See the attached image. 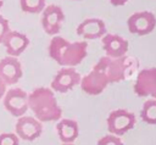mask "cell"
<instances>
[{"mask_svg":"<svg viewBox=\"0 0 156 145\" xmlns=\"http://www.w3.org/2000/svg\"><path fill=\"white\" fill-rule=\"evenodd\" d=\"M88 54L85 41H68L67 39L55 35L49 44V56L62 67H74L79 65Z\"/></svg>","mask_w":156,"mask_h":145,"instance_id":"6da1fadb","label":"cell"},{"mask_svg":"<svg viewBox=\"0 0 156 145\" xmlns=\"http://www.w3.org/2000/svg\"><path fill=\"white\" fill-rule=\"evenodd\" d=\"M28 108L33 111L40 123L58 121L62 116V110L50 88L40 87L34 89L28 95Z\"/></svg>","mask_w":156,"mask_h":145,"instance_id":"7a4b0ae2","label":"cell"},{"mask_svg":"<svg viewBox=\"0 0 156 145\" xmlns=\"http://www.w3.org/2000/svg\"><path fill=\"white\" fill-rule=\"evenodd\" d=\"M94 67L106 76L108 83H118L124 80L128 74L132 73V71L136 67V62L134 58L128 56H122L117 58L104 56L98 61Z\"/></svg>","mask_w":156,"mask_h":145,"instance_id":"3957f363","label":"cell"},{"mask_svg":"<svg viewBox=\"0 0 156 145\" xmlns=\"http://www.w3.org/2000/svg\"><path fill=\"white\" fill-rule=\"evenodd\" d=\"M135 122H136L135 115L123 108H118V110L110 112L106 119L108 132L116 136L124 135L127 132H129L135 126Z\"/></svg>","mask_w":156,"mask_h":145,"instance_id":"277c9868","label":"cell"},{"mask_svg":"<svg viewBox=\"0 0 156 145\" xmlns=\"http://www.w3.org/2000/svg\"><path fill=\"white\" fill-rule=\"evenodd\" d=\"M4 107L15 117H22L28 110V94L21 88L6 90L4 95Z\"/></svg>","mask_w":156,"mask_h":145,"instance_id":"5b68a950","label":"cell"},{"mask_svg":"<svg viewBox=\"0 0 156 145\" xmlns=\"http://www.w3.org/2000/svg\"><path fill=\"white\" fill-rule=\"evenodd\" d=\"M128 30L136 35H146L156 27V17L150 11H139L132 13L127 19Z\"/></svg>","mask_w":156,"mask_h":145,"instance_id":"8992f818","label":"cell"},{"mask_svg":"<svg viewBox=\"0 0 156 145\" xmlns=\"http://www.w3.org/2000/svg\"><path fill=\"white\" fill-rule=\"evenodd\" d=\"M133 89L134 93L140 97L151 96V99L156 100V67L139 71Z\"/></svg>","mask_w":156,"mask_h":145,"instance_id":"52a82bcc","label":"cell"},{"mask_svg":"<svg viewBox=\"0 0 156 145\" xmlns=\"http://www.w3.org/2000/svg\"><path fill=\"white\" fill-rule=\"evenodd\" d=\"M41 27L49 35H56L62 27L65 21V13L62 9L57 5H48L41 13Z\"/></svg>","mask_w":156,"mask_h":145,"instance_id":"ba28073f","label":"cell"},{"mask_svg":"<svg viewBox=\"0 0 156 145\" xmlns=\"http://www.w3.org/2000/svg\"><path fill=\"white\" fill-rule=\"evenodd\" d=\"M80 74L72 67H63L55 74L51 82V90L58 93H67L73 87L80 83Z\"/></svg>","mask_w":156,"mask_h":145,"instance_id":"9c48e42d","label":"cell"},{"mask_svg":"<svg viewBox=\"0 0 156 145\" xmlns=\"http://www.w3.org/2000/svg\"><path fill=\"white\" fill-rule=\"evenodd\" d=\"M15 129H16V135L20 139L27 140V141H33L41 135L43 126L34 117L22 116L16 122Z\"/></svg>","mask_w":156,"mask_h":145,"instance_id":"30bf717a","label":"cell"},{"mask_svg":"<svg viewBox=\"0 0 156 145\" xmlns=\"http://www.w3.org/2000/svg\"><path fill=\"white\" fill-rule=\"evenodd\" d=\"M108 84L110 83H108L106 76L101 71L96 69L95 67L87 76H84L80 79V83H79L80 89L88 95H99V94H101Z\"/></svg>","mask_w":156,"mask_h":145,"instance_id":"8fae6325","label":"cell"},{"mask_svg":"<svg viewBox=\"0 0 156 145\" xmlns=\"http://www.w3.org/2000/svg\"><path fill=\"white\" fill-rule=\"evenodd\" d=\"M22 77V66L17 57L6 56L0 60V80L5 85L17 83Z\"/></svg>","mask_w":156,"mask_h":145,"instance_id":"7c38bea8","label":"cell"},{"mask_svg":"<svg viewBox=\"0 0 156 145\" xmlns=\"http://www.w3.org/2000/svg\"><path fill=\"white\" fill-rule=\"evenodd\" d=\"M102 48L106 52V56L117 58V57L126 56L129 44L127 39H124L118 34L106 33L102 37Z\"/></svg>","mask_w":156,"mask_h":145,"instance_id":"4fadbf2b","label":"cell"},{"mask_svg":"<svg viewBox=\"0 0 156 145\" xmlns=\"http://www.w3.org/2000/svg\"><path fill=\"white\" fill-rule=\"evenodd\" d=\"M2 44L9 54V56H20L29 45V39L24 33L18 30H10L2 40Z\"/></svg>","mask_w":156,"mask_h":145,"instance_id":"5bb4252c","label":"cell"},{"mask_svg":"<svg viewBox=\"0 0 156 145\" xmlns=\"http://www.w3.org/2000/svg\"><path fill=\"white\" fill-rule=\"evenodd\" d=\"M106 33L105 22L100 18H85L77 27V34L85 39L102 38Z\"/></svg>","mask_w":156,"mask_h":145,"instance_id":"9a60e30c","label":"cell"},{"mask_svg":"<svg viewBox=\"0 0 156 145\" xmlns=\"http://www.w3.org/2000/svg\"><path fill=\"white\" fill-rule=\"evenodd\" d=\"M56 129L58 138L63 144H73V141L78 138L79 134L78 123L69 118H63L58 121Z\"/></svg>","mask_w":156,"mask_h":145,"instance_id":"2e32d148","label":"cell"},{"mask_svg":"<svg viewBox=\"0 0 156 145\" xmlns=\"http://www.w3.org/2000/svg\"><path fill=\"white\" fill-rule=\"evenodd\" d=\"M141 119L147 124H156V100H146L140 111Z\"/></svg>","mask_w":156,"mask_h":145,"instance_id":"e0dca14e","label":"cell"},{"mask_svg":"<svg viewBox=\"0 0 156 145\" xmlns=\"http://www.w3.org/2000/svg\"><path fill=\"white\" fill-rule=\"evenodd\" d=\"M20 6L27 13H39L45 9V0H20Z\"/></svg>","mask_w":156,"mask_h":145,"instance_id":"ac0fdd59","label":"cell"},{"mask_svg":"<svg viewBox=\"0 0 156 145\" xmlns=\"http://www.w3.org/2000/svg\"><path fill=\"white\" fill-rule=\"evenodd\" d=\"M20 138L16 133H2L0 134V145H18Z\"/></svg>","mask_w":156,"mask_h":145,"instance_id":"d6986e66","label":"cell"},{"mask_svg":"<svg viewBox=\"0 0 156 145\" xmlns=\"http://www.w3.org/2000/svg\"><path fill=\"white\" fill-rule=\"evenodd\" d=\"M98 145H124V144H123V141L119 139V136L108 134V135L102 136V138L98 141Z\"/></svg>","mask_w":156,"mask_h":145,"instance_id":"ffe728a7","label":"cell"},{"mask_svg":"<svg viewBox=\"0 0 156 145\" xmlns=\"http://www.w3.org/2000/svg\"><path fill=\"white\" fill-rule=\"evenodd\" d=\"M11 29H10V26H9V21L0 15V44H2L4 38L6 37V34Z\"/></svg>","mask_w":156,"mask_h":145,"instance_id":"44dd1931","label":"cell"},{"mask_svg":"<svg viewBox=\"0 0 156 145\" xmlns=\"http://www.w3.org/2000/svg\"><path fill=\"white\" fill-rule=\"evenodd\" d=\"M128 0H110V2L113 5V6H123Z\"/></svg>","mask_w":156,"mask_h":145,"instance_id":"7402d4cb","label":"cell"},{"mask_svg":"<svg viewBox=\"0 0 156 145\" xmlns=\"http://www.w3.org/2000/svg\"><path fill=\"white\" fill-rule=\"evenodd\" d=\"M5 93H6V85L0 80V99L5 95Z\"/></svg>","mask_w":156,"mask_h":145,"instance_id":"603a6c76","label":"cell"},{"mask_svg":"<svg viewBox=\"0 0 156 145\" xmlns=\"http://www.w3.org/2000/svg\"><path fill=\"white\" fill-rule=\"evenodd\" d=\"M2 5H4V1H2V0H0V10H1V7H2Z\"/></svg>","mask_w":156,"mask_h":145,"instance_id":"cb8c5ba5","label":"cell"},{"mask_svg":"<svg viewBox=\"0 0 156 145\" xmlns=\"http://www.w3.org/2000/svg\"><path fill=\"white\" fill-rule=\"evenodd\" d=\"M62 145H73V144H62Z\"/></svg>","mask_w":156,"mask_h":145,"instance_id":"d4e9b609","label":"cell"}]
</instances>
